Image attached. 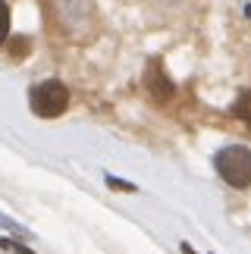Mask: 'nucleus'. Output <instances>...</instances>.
<instances>
[{
	"label": "nucleus",
	"mask_w": 251,
	"mask_h": 254,
	"mask_svg": "<svg viewBox=\"0 0 251 254\" xmlns=\"http://www.w3.org/2000/svg\"><path fill=\"white\" fill-rule=\"evenodd\" d=\"M9 38V3L0 0V44Z\"/></svg>",
	"instance_id": "obj_6"
},
{
	"label": "nucleus",
	"mask_w": 251,
	"mask_h": 254,
	"mask_svg": "<svg viewBox=\"0 0 251 254\" xmlns=\"http://www.w3.org/2000/svg\"><path fill=\"white\" fill-rule=\"evenodd\" d=\"M28 107H32V113L41 116V120H57V116H63L66 107H69V88L60 79H44L28 91Z\"/></svg>",
	"instance_id": "obj_2"
},
{
	"label": "nucleus",
	"mask_w": 251,
	"mask_h": 254,
	"mask_svg": "<svg viewBox=\"0 0 251 254\" xmlns=\"http://www.w3.org/2000/svg\"><path fill=\"white\" fill-rule=\"evenodd\" d=\"M144 85H148V91H151V97H157V101H170L173 97V82H170V75L163 72V66L157 63V60H151L148 63V69H144Z\"/></svg>",
	"instance_id": "obj_4"
},
{
	"label": "nucleus",
	"mask_w": 251,
	"mask_h": 254,
	"mask_svg": "<svg viewBox=\"0 0 251 254\" xmlns=\"http://www.w3.org/2000/svg\"><path fill=\"white\" fill-rule=\"evenodd\" d=\"M54 16H57V25L75 41L91 38L101 25L98 0H54Z\"/></svg>",
	"instance_id": "obj_1"
},
{
	"label": "nucleus",
	"mask_w": 251,
	"mask_h": 254,
	"mask_svg": "<svg viewBox=\"0 0 251 254\" xmlns=\"http://www.w3.org/2000/svg\"><path fill=\"white\" fill-rule=\"evenodd\" d=\"M214 167L220 173V179L229 182L233 189H248L251 185V148L245 144H226L217 151Z\"/></svg>",
	"instance_id": "obj_3"
},
{
	"label": "nucleus",
	"mask_w": 251,
	"mask_h": 254,
	"mask_svg": "<svg viewBox=\"0 0 251 254\" xmlns=\"http://www.w3.org/2000/svg\"><path fill=\"white\" fill-rule=\"evenodd\" d=\"M0 248L16 251V254H35V251H28V248H22V245H16V242H6V239H0Z\"/></svg>",
	"instance_id": "obj_7"
},
{
	"label": "nucleus",
	"mask_w": 251,
	"mask_h": 254,
	"mask_svg": "<svg viewBox=\"0 0 251 254\" xmlns=\"http://www.w3.org/2000/svg\"><path fill=\"white\" fill-rule=\"evenodd\" d=\"M233 113L251 126V91H242V94H239V101L233 104Z\"/></svg>",
	"instance_id": "obj_5"
},
{
	"label": "nucleus",
	"mask_w": 251,
	"mask_h": 254,
	"mask_svg": "<svg viewBox=\"0 0 251 254\" xmlns=\"http://www.w3.org/2000/svg\"><path fill=\"white\" fill-rule=\"evenodd\" d=\"M160 3H179V0H160Z\"/></svg>",
	"instance_id": "obj_9"
},
{
	"label": "nucleus",
	"mask_w": 251,
	"mask_h": 254,
	"mask_svg": "<svg viewBox=\"0 0 251 254\" xmlns=\"http://www.w3.org/2000/svg\"><path fill=\"white\" fill-rule=\"evenodd\" d=\"M107 182L113 185V189H123V191H135V185H129V182H120V179H113V176H107Z\"/></svg>",
	"instance_id": "obj_8"
}]
</instances>
